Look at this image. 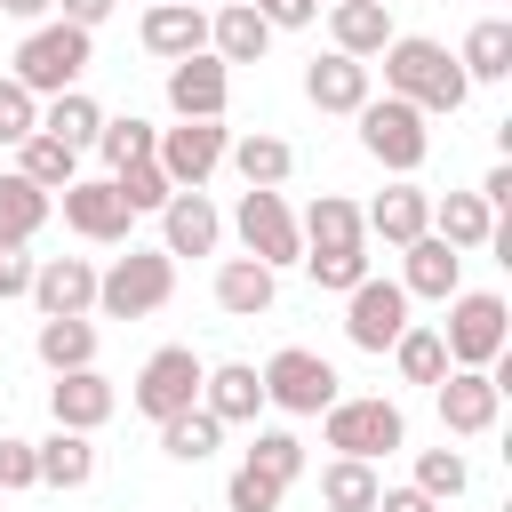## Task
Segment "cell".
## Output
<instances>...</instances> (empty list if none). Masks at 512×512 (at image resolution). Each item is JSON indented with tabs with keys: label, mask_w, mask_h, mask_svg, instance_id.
<instances>
[{
	"label": "cell",
	"mask_w": 512,
	"mask_h": 512,
	"mask_svg": "<svg viewBox=\"0 0 512 512\" xmlns=\"http://www.w3.org/2000/svg\"><path fill=\"white\" fill-rule=\"evenodd\" d=\"M376 64H384V96L416 104L424 120H432V112H456V104L472 96V80L456 72V56H448L440 40H424V32H392V48H384Z\"/></svg>",
	"instance_id": "cell-1"
},
{
	"label": "cell",
	"mask_w": 512,
	"mask_h": 512,
	"mask_svg": "<svg viewBox=\"0 0 512 512\" xmlns=\"http://www.w3.org/2000/svg\"><path fill=\"white\" fill-rule=\"evenodd\" d=\"M176 296V256L168 248H128L112 256V272H96V312L104 320H144Z\"/></svg>",
	"instance_id": "cell-2"
},
{
	"label": "cell",
	"mask_w": 512,
	"mask_h": 512,
	"mask_svg": "<svg viewBox=\"0 0 512 512\" xmlns=\"http://www.w3.org/2000/svg\"><path fill=\"white\" fill-rule=\"evenodd\" d=\"M320 440H328L336 456H360V464H376V456H392V448L408 440V416H400V400H384V392L328 400V408H320Z\"/></svg>",
	"instance_id": "cell-3"
},
{
	"label": "cell",
	"mask_w": 512,
	"mask_h": 512,
	"mask_svg": "<svg viewBox=\"0 0 512 512\" xmlns=\"http://www.w3.org/2000/svg\"><path fill=\"white\" fill-rule=\"evenodd\" d=\"M88 56H96L88 32H72V24H32L24 48H16V72H8V80H16L24 96H64V88H80Z\"/></svg>",
	"instance_id": "cell-4"
},
{
	"label": "cell",
	"mask_w": 512,
	"mask_h": 512,
	"mask_svg": "<svg viewBox=\"0 0 512 512\" xmlns=\"http://www.w3.org/2000/svg\"><path fill=\"white\" fill-rule=\"evenodd\" d=\"M352 120H360V152H368L376 168L416 176V168L432 160V128H424V112H416V104H400V96H368Z\"/></svg>",
	"instance_id": "cell-5"
},
{
	"label": "cell",
	"mask_w": 512,
	"mask_h": 512,
	"mask_svg": "<svg viewBox=\"0 0 512 512\" xmlns=\"http://www.w3.org/2000/svg\"><path fill=\"white\" fill-rule=\"evenodd\" d=\"M440 344H448V368H488V360H504V344H512L504 296H496V288H456Z\"/></svg>",
	"instance_id": "cell-6"
},
{
	"label": "cell",
	"mask_w": 512,
	"mask_h": 512,
	"mask_svg": "<svg viewBox=\"0 0 512 512\" xmlns=\"http://www.w3.org/2000/svg\"><path fill=\"white\" fill-rule=\"evenodd\" d=\"M200 376H208V360L192 352V344H160L144 368H136V384H128V400H136V416H152V424H168V416H184V408H200Z\"/></svg>",
	"instance_id": "cell-7"
},
{
	"label": "cell",
	"mask_w": 512,
	"mask_h": 512,
	"mask_svg": "<svg viewBox=\"0 0 512 512\" xmlns=\"http://www.w3.org/2000/svg\"><path fill=\"white\" fill-rule=\"evenodd\" d=\"M232 232H240V248H248L264 272H280V264H304V232H296V208H288L280 192H240V208H232Z\"/></svg>",
	"instance_id": "cell-8"
},
{
	"label": "cell",
	"mask_w": 512,
	"mask_h": 512,
	"mask_svg": "<svg viewBox=\"0 0 512 512\" xmlns=\"http://www.w3.org/2000/svg\"><path fill=\"white\" fill-rule=\"evenodd\" d=\"M256 376H264V400L288 408V416H320L328 400H344V392H336V368H328L320 352H304V344H280Z\"/></svg>",
	"instance_id": "cell-9"
},
{
	"label": "cell",
	"mask_w": 512,
	"mask_h": 512,
	"mask_svg": "<svg viewBox=\"0 0 512 512\" xmlns=\"http://www.w3.org/2000/svg\"><path fill=\"white\" fill-rule=\"evenodd\" d=\"M224 120H176V128H160L152 136V160H160V176L176 184V192H200L216 168H224Z\"/></svg>",
	"instance_id": "cell-10"
},
{
	"label": "cell",
	"mask_w": 512,
	"mask_h": 512,
	"mask_svg": "<svg viewBox=\"0 0 512 512\" xmlns=\"http://www.w3.org/2000/svg\"><path fill=\"white\" fill-rule=\"evenodd\" d=\"M432 400H440V424H448L456 440H480V432H496V416H504V384H496L488 368H448V376L432 384Z\"/></svg>",
	"instance_id": "cell-11"
},
{
	"label": "cell",
	"mask_w": 512,
	"mask_h": 512,
	"mask_svg": "<svg viewBox=\"0 0 512 512\" xmlns=\"http://www.w3.org/2000/svg\"><path fill=\"white\" fill-rule=\"evenodd\" d=\"M400 328H408V296H400V280H376V272H368V280L344 296V336H352L360 352H392Z\"/></svg>",
	"instance_id": "cell-12"
},
{
	"label": "cell",
	"mask_w": 512,
	"mask_h": 512,
	"mask_svg": "<svg viewBox=\"0 0 512 512\" xmlns=\"http://www.w3.org/2000/svg\"><path fill=\"white\" fill-rule=\"evenodd\" d=\"M224 104H232V72H224L208 48L168 64V112H176V120H224Z\"/></svg>",
	"instance_id": "cell-13"
},
{
	"label": "cell",
	"mask_w": 512,
	"mask_h": 512,
	"mask_svg": "<svg viewBox=\"0 0 512 512\" xmlns=\"http://www.w3.org/2000/svg\"><path fill=\"white\" fill-rule=\"evenodd\" d=\"M64 224L80 232V240H96V248H112V240H128V200L112 192V176H72L64 184Z\"/></svg>",
	"instance_id": "cell-14"
},
{
	"label": "cell",
	"mask_w": 512,
	"mask_h": 512,
	"mask_svg": "<svg viewBox=\"0 0 512 512\" xmlns=\"http://www.w3.org/2000/svg\"><path fill=\"white\" fill-rule=\"evenodd\" d=\"M32 304H40V320H88L96 312V264L88 256L32 264Z\"/></svg>",
	"instance_id": "cell-15"
},
{
	"label": "cell",
	"mask_w": 512,
	"mask_h": 512,
	"mask_svg": "<svg viewBox=\"0 0 512 512\" xmlns=\"http://www.w3.org/2000/svg\"><path fill=\"white\" fill-rule=\"evenodd\" d=\"M112 408H120V392H112L104 368H72V376L48 384V416H56L64 432H88V440H96V424H112Z\"/></svg>",
	"instance_id": "cell-16"
},
{
	"label": "cell",
	"mask_w": 512,
	"mask_h": 512,
	"mask_svg": "<svg viewBox=\"0 0 512 512\" xmlns=\"http://www.w3.org/2000/svg\"><path fill=\"white\" fill-rule=\"evenodd\" d=\"M360 224H368L384 248H408V240H424V232H432V192H424L416 176H400L392 192H376V200L360 208Z\"/></svg>",
	"instance_id": "cell-17"
},
{
	"label": "cell",
	"mask_w": 512,
	"mask_h": 512,
	"mask_svg": "<svg viewBox=\"0 0 512 512\" xmlns=\"http://www.w3.org/2000/svg\"><path fill=\"white\" fill-rule=\"evenodd\" d=\"M400 256H408V264H400V296H408V304H416V296H424V304H448V296H456L464 256H456L448 240H432V232H424V240H408Z\"/></svg>",
	"instance_id": "cell-18"
},
{
	"label": "cell",
	"mask_w": 512,
	"mask_h": 512,
	"mask_svg": "<svg viewBox=\"0 0 512 512\" xmlns=\"http://www.w3.org/2000/svg\"><path fill=\"white\" fill-rule=\"evenodd\" d=\"M160 240H168V256H216V240H224L216 200H208V192H176V200L160 208Z\"/></svg>",
	"instance_id": "cell-19"
},
{
	"label": "cell",
	"mask_w": 512,
	"mask_h": 512,
	"mask_svg": "<svg viewBox=\"0 0 512 512\" xmlns=\"http://www.w3.org/2000/svg\"><path fill=\"white\" fill-rule=\"evenodd\" d=\"M200 408H208L216 424H256V408H264V376H256L248 360H216V368L200 376Z\"/></svg>",
	"instance_id": "cell-20"
},
{
	"label": "cell",
	"mask_w": 512,
	"mask_h": 512,
	"mask_svg": "<svg viewBox=\"0 0 512 512\" xmlns=\"http://www.w3.org/2000/svg\"><path fill=\"white\" fill-rule=\"evenodd\" d=\"M328 32H336V56L368 64L392 48V0H336L328 8Z\"/></svg>",
	"instance_id": "cell-21"
},
{
	"label": "cell",
	"mask_w": 512,
	"mask_h": 512,
	"mask_svg": "<svg viewBox=\"0 0 512 512\" xmlns=\"http://www.w3.org/2000/svg\"><path fill=\"white\" fill-rule=\"evenodd\" d=\"M296 232H304V256H336V248H368V224H360V208L344 200V192H320L304 216H296Z\"/></svg>",
	"instance_id": "cell-22"
},
{
	"label": "cell",
	"mask_w": 512,
	"mask_h": 512,
	"mask_svg": "<svg viewBox=\"0 0 512 512\" xmlns=\"http://www.w3.org/2000/svg\"><path fill=\"white\" fill-rule=\"evenodd\" d=\"M264 48H272V24H264L248 0H232V8H216V16H208V56H216L224 72H232V64H256Z\"/></svg>",
	"instance_id": "cell-23"
},
{
	"label": "cell",
	"mask_w": 512,
	"mask_h": 512,
	"mask_svg": "<svg viewBox=\"0 0 512 512\" xmlns=\"http://www.w3.org/2000/svg\"><path fill=\"white\" fill-rule=\"evenodd\" d=\"M272 296H280V272H264L256 256H224L216 264V312L256 320V312H272Z\"/></svg>",
	"instance_id": "cell-24"
},
{
	"label": "cell",
	"mask_w": 512,
	"mask_h": 512,
	"mask_svg": "<svg viewBox=\"0 0 512 512\" xmlns=\"http://www.w3.org/2000/svg\"><path fill=\"white\" fill-rule=\"evenodd\" d=\"M304 96L320 104V112H360L368 104V64H352V56H312L304 64Z\"/></svg>",
	"instance_id": "cell-25"
},
{
	"label": "cell",
	"mask_w": 512,
	"mask_h": 512,
	"mask_svg": "<svg viewBox=\"0 0 512 512\" xmlns=\"http://www.w3.org/2000/svg\"><path fill=\"white\" fill-rule=\"evenodd\" d=\"M144 48L168 56V64H176V56H200V48H208V16H200V8H176V0H152V8H144Z\"/></svg>",
	"instance_id": "cell-26"
},
{
	"label": "cell",
	"mask_w": 512,
	"mask_h": 512,
	"mask_svg": "<svg viewBox=\"0 0 512 512\" xmlns=\"http://www.w3.org/2000/svg\"><path fill=\"white\" fill-rule=\"evenodd\" d=\"M488 232H496V208H488L480 192H448V200H432V240H448L456 256L488 248Z\"/></svg>",
	"instance_id": "cell-27"
},
{
	"label": "cell",
	"mask_w": 512,
	"mask_h": 512,
	"mask_svg": "<svg viewBox=\"0 0 512 512\" xmlns=\"http://www.w3.org/2000/svg\"><path fill=\"white\" fill-rule=\"evenodd\" d=\"M32 456H40V488H88L96 480V440L88 432H48V440H32Z\"/></svg>",
	"instance_id": "cell-28"
},
{
	"label": "cell",
	"mask_w": 512,
	"mask_h": 512,
	"mask_svg": "<svg viewBox=\"0 0 512 512\" xmlns=\"http://www.w3.org/2000/svg\"><path fill=\"white\" fill-rule=\"evenodd\" d=\"M456 72L464 80H512V24L504 16H480L456 48Z\"/></svg>",
	"instance_id": "cell-29"
},
{
	"label": "cell",
	"mask_w": 512,
	"mask_h": 512,
	"mask_svg": "<svg viewBox=\"0 0 512 512\" xmlns=\"http://www.w3.org/2000/svg\"><path fill=\"white\" fill-rule=\"evenodd\" d=\"M224 160L240 168V184H248V192H280V184H288V168H296V152H288L280 136H232V144H224Z\"/></svg>",
	"instance_id": "cell-30"
},
{
	"label": "cell",
	"mask_w": 512,
	"mask_h": 512,
	"mask_svg": "<svg viewBox=\"0 0 512 512\" xmlns=\"http://www.w3.org/2000/svg\"><path fill=\"white\" fill-rule=\"evenodd\" d=\"M32 352H40V368H48V376H72V368H96V320H40V336H32Z\"/></svg>",
	"instance_id": "cell-31"
},
{
	"label": "cell",
	"mask_w": 512,
	"mask_h": 512,
	"mask_svg": "<svg viewBox=\"0 0 512 512\" xmlns=\"http://www.w3.org/2000/svg\"><path fill=\"white\" fill-rule=\"evenodd\" d=\"M376 496H384L376 464H360V456H328L320 464V504L328 512H376Z\"/></svg>",
	"instance_id": "cell-32"
},
{
	"label": "cell",
	"mask_w": 512,
	"mask_h": 512,
	"mask_svg": "<svg viewBox=\"0 0 512 512\" xmlns=\"http://www.w3.org/2000/svg\"><path fill=\"white\" fill-rule=\"evenodd\" d=\"M48 208H56V200L8 168V176H0V248H32V232L48 224Z\"/></svg>",
	"instance_id": "cell-33"
},
{
	"label": "cell",
	"mask_w": 512,
	"mask_h": 512,
	"mask_svg": "<svg viewBox=\"0 0 512 512\" xmlns=\"http://www.w3.org/2000/svg\"><path fill=\"white\" fill-rule=\"evenodd\" d=\"M96 128H104V112H96V96H80V88H64V96L40 104V136H56L64 152H88Z\"/></svg>",
	"instance_id": "cell-34"
},
{
	"label": "cell",
	"mask_w": 512,
	"mask_h": 512,
	"mask_svg": "<svg viewBox=\"0 0 512 512\" xmlns=\"http://www.w3.org/2000/svg\"><path fill=\"white\" fill-rule=\"evenodd\" d=\"M16 176H24V184H40V192L56 200V192H64L72 176H80V152H64L56 136H40V128H32V136L16 144Z\"/></svg>",
	"instance_id": "cell-35"
},
{
	"label": "cell",
	"mask_w": 512,
	"mask_h": 512,
	"mask_svg": "<svg viewBox=\"0 0 512 512\" xmlns=\"http://www.w3.org/2000/svg\"><path fill=\"white\" fill-rule=\"evenodd\" d=\"M392 368H400V384H440L448 376V344H440V328H400V344H392Z\"/></svg>",
	"instance_id": "cell-36"
},
{
	"label": "cell",
	"mask_w": 512,
	"mask_h": 512,
	"mask_svg": "<svg viewBox=\"0 0 512 512\" xmlns=\"http://www.w3.org/2000/svg\"><path fill=\"white\" fill-rule=\"evenodd\" d=\"M216 440H224V424H216L208 408H184V416H168V424H160V448H168L176 464H200V456H216Z\"/></svg>",
	"instance_id": "cell-37"
},
{
	"label": "cell",
	"mask_w": 512,
	"mask_h": 512,
	"mask_svg": "<svg viewBox=\"0 0 512 512\" xmlns=\"http://www.w3.org/2000/svg\"><path fill=\"white\" fill-rule=\"evenodd\" d=\"M152 136H160V128L128 112V120H104V128H96V152H104V168L120 176V168H136V160H152Z\"/></svg>",
	"instance_id": "cell-38"
},
{
	"label": "cell",
	"mask_w": 512,
	"mask_h": 512,
	"mask_svg": "<svg viewBox=\"0 0 512 512\" xmlns=\"http://www.w3.org/2000/svg\"><path fill=\"white\" fill-rule=\"evenodd\" d=\"M112 192L128 200V216H160V208L176 200V184L160 176V160H136V168H120V176H112Z\"/></svg>",
	"instance_id": "cell-39"
},
{
	"label": "cell",
	"mask_w": 512,
	"mask_h": 512,
	"mask_svg": "<svg viewBox=\"0 0 512 512\" xmlns=\"http://www.w3.org/2000/svg\"><path fill=\"white\" fill-rule=\"evenodd\" d=\"M240 464H256L264 480H280V488H296V472H304V440H296V432H256Z\"/></svg>",
	"instance_id": "cell-40"
},
{
	"label": "cell",
	"mask_w": 512,
	"mask_h": 512,
	"mask_svg": "<svg viewBox=\"0 0 512 512\" xmlns=\"http://www.w3.org/2000/svg\"><path fill=\"white\" fill-rule=\"evenodd\" d=\"M408 488H424L432 504H448V496H464V488H472V464H464L456 448H424V456H416V480H408Z\"/></svg>",
	"instance_id": "cell-41"
},
{
	"label": "cell",
	"mask_w": 512,
	"mask_h": 512,
	"mask_svg": "<svg viewBox=\"0 0 512 512\" xmlns=\"http://www.w3.org/2000/svg\"><path fill=\"white\" fill-rule=\"evenodd\" d=\"M304 272H312L320 288H336V296H352V288L368 280V248H336V256H304Z\"/></svg>",
	"instance_id": "cell-42"
},
{
	"label": "cell",
	"mask_w": 512,
	"mask_h": 512,
	"mask_svg": "<svg viewBox=\"0 0 512 512\" xmlns=\"http://www.w3.org/2000/svg\"><path fill=\"white\" fill-rule=\"evenodd\" d=\"M280 496H288V488H280V480H264L256 464H240V472L224 480V504H232V512H280Z\"/></svg>",
	"instance_id": "cell-43"
},
{
	"label": "cell",
	"mask_w": 512,
	"mask_h": 512,
	"mask_svg": "<svg viewBox=\"0 0 512 512\" xmlns=\"http://www.w3.org/2000/svg\"><path fill=\"white\" fill-rule=\"evenodd\" d=\"M40 128V96H24L16 80H0V144H24Z\"/></svg>",
	"instance_id": "cell-44"
},
{
	"label": "cell",
	"mask_w": 512,
	"mask_h": 512,
	"mask_svg": "<svg viewBox=\"0 0 512 512\" xmlns=\"http://www.w3.org/2000/svg\"><path fill=\"white\" fill-rule=\"evenodd\" d=\"M16 488H40V456H32V440H0V496H16Z\"/></svg>",
	"instance_id": "cell-45"
},
{
	"label": "cell",
	"mask_w": 512,
	"mask_h": 512,
	"mask_svg": "<svg viewBox=\"0 0 512 512\" xmlns=\"http://www.w3.org/2000/svg\"><path fill=\"white\" fill-rule=\"evenodd\" d=\"M256 16H264L272 32H296V24H312V16H320V0H256Z\"/></svg>",
	"instance_id": "cell-46"
},
{
	"label": "cell",
	"mask_w": 512,
	"mask_h": 512,
	"mask_svg": "<svg viewBox=\"0 0 512 512\" xmlns=\"http://www.w3.org/2000/svg\"><path fill=\"white\" fill-rule=\"evenodd\" d=\"M8 296H32V256L24 248H0V304Z\"/></svg>",
	"instance_id": "cell-47"
},
{
	"label": "cell",
	"mask_w": 512,
	"mask_h": 512,
	"mask_svg": "<svg viewBox=\"0 0 512 512\" xmlns=\"http://www.w3.org/2000/svg\"><path fill=\"white\" fill-rule=\"evenodd\" d=\"M56 8H64L56 24H72V32H96V24L112 16V0H56Z\"/></svg>",
	"instance_id": "cell-48"
},
{
	"label": "cell",
	"mask_w": 512,
	"mask_h": 512,
	"mask_svg": "<svg viewBox=\"0 0 512 512\" xmlns=\"http://www.w3.org/2000/svg\"><path fill=\"white\" fill-rule=\"evenodd\" d=\"M376 512H440V504H432L424 488H384V496H376Z\"/></svg>",
	"instance_id": "cell-49"
},
{
	"label": "cell",
	"mask_w": 512,
	"mask_h": 512,
	"mask_svg": "<svg viewBox=\"0 0 512 512\" xmlns=\"http://www.w3.org/2000/svg\"><path fill=\"white\" fill-rule=\"evenodd\" d=\"M480 200H488V208H512V168H504V160L488 168V184H480Z\"/></svg>",
	"instance_id": "cell-50"
},
{
	"label": "cell",
	"mask_w": 512,
	"mask_h": 512,
	"mask_svg": "<svg viewBox=\"0 0 512 512\" xmlns=\"http://www.w3.org/2000/svg\"><path fill=\"white\" fill-rule=\"evenodd\" d=\"M48 8H56V0H0V16H24V24H40Z\"/></svg>",
	"instance_id": "cell-51"
},
{
	"label": "cell",
	"mask_w": 512,
	"mask_h": 512,
	"mask_svg": "<svg viewBox=\"0 0 512 512\" xmlns=\"http://www.w3.org/2000/svg\"><path fill=\"white\" fill-rule=\"evenodd\" d=\"M176 8H200V0H176Z\"/></svg>",
	"instance_id": "cell-52"
},
{
	"label": "cell",
	"mask_w": 512,
	"mask_h": 512,
	"mask_svg": "<svg viewBox=\"0 0 512 512\" xmlns=\"http://www.w3.org/2000/svg\"><path fill=\"white\" fill-rule=\"evenodd\" d=\"M328 8H336V0H328Z\"/></svg>",
	"instance_id": "cell-53"
},
{
	"label": "cell",
	"mask_w": 512,
	"mask_h": 512,
	"mask_svg": "<svg viewBox=\"0 0 512 512\" xmlns=\"http://www.w3.org/2000/svg\"><path fill=\"white\" fill-rule=\"evenodd\" d=\"M248 8H256V0H248Z\"/></svg>",
	"instance_id": "cell-54"
}]
</instances>
